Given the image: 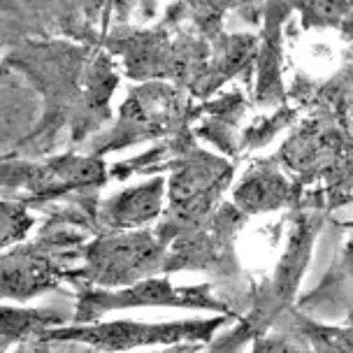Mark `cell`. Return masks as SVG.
Segmentation results:
<instances>
[{
  "mask_svg": "<svg viewBox=\"0 0 353 353\" xmlns=\"http://www.w3.org/2000/svg\"><path fill=\"white\" fill-rule=\"evenodd\" d=\"M0 61L21 72L44 100L42 121L26 140L35 151L49 147L63 125L72 128V142H84L112 121L121 68L105 49L59 35L26 37L3 49Z\"/></svg>",
  "mask_w": 353,
  "mask_h": 353,
  "instance_id": "cell-1",
  "label": "cell"
},
{
  "mask_svg": "<svg viewBox=\"0 0 353 353\" xmlns=\"http://www.w3.org/2000/svg\"><path fill=\"white\" fill-rule=\"evenodd\" d=\"M165 165L170 168V179H165L168 210L156 235L168 247L176 230L205 223L230 186L235 165L198 147L191 128L172 135V151Z\"/></svg>",
  "mask_w": 353,
  "mask_h": 353,
  "instance_id": "cell-2",
  "label": "cell"
},
{
  "mask_svg": "<svg viewBox=\"0 0 353 353\" xmlns=\"http://www.w3.org/2000/svg\"><path fill=\"white\" fill-rule=\"evenodd\" d=\"M203 114V105H193V98L170 81H142L128 91L112 125L100 135H93L88 154L103 159L105 154L125 147L172 137L191 128Z\"/></svg>",
  "mask_w": 353,
  "mask_h": 353,
  "instance_id": "cell-3",
  "label": "cell"
},
{
  "mask_svg": "<svg viewBox=\"0 0 353 353\" xmlns=\"http://www.w3.org/2000/svg\"><path fill=\"white\" fill-rule=\"evenodd\" d=\"M281 170L293 174L295 184L325 176L337 193L349 198L351 172V137L349 125L321 110H309V114L295 125L288 140L272 156Z\"/></svg>",
  "mask_w": 353,
  "mask_h": 353,
  "instance_id": "cell-4",
  "label": "cell"
},
{
  "mask_svg": "<svg viewBox=\"0 0 353 353\" xmlns=\"http://www.w3.org/2000/svg\"><path fill=\"white\" fill-rule=\"evenodd\" d=\"M230 316L207 319V321H172V323H140V321H91L74 327L44 330L42 339L54 342H79L98 351L121 353L142 349V346H174V344H203L216 335Z\"/></svg>",
  "mask_w": 353,
  "mask_h": 353,
  "instance_id": "cell-5",
  "label": "cell"
},
{
  "mask_svg": "<svg viewBox=\"0 0 353 353\" xmlns=\"http://www.w3.org/2000/svg\"><path fill=\"white\" fill-rule=\"evenodd\" d=\"M168 247L156 232L149 230H114L91 242L84 268L77 276L105 291H117L159 272H165ZM72 274V276H74Z\"/></svg>",
  "mask_w": 353,
  "mask_h": 353,
  "instance_id": "cell-6",
  "label": "cell"
},
{
  "mask_svg": "<svg viewBox=\"0 0 353 353\" xmlns=\"http://www.w3.org/2000/svg\"><path fill=\"white\" fill-rule=\"evenodd\" d=\"M140 307H179V309H203V312H216L221 316H232V309L212 295L210 283L198 286H174L163 276H149L137 283H130L117 291L105 288H86L79 293L74 321L77 323H91L105 316L107 312H121V309H140Z\"/></svg>",
  "mask_w": 353,
  "mask_h": 353,
  "instance_id": "cell-7",
  "label": "cell"
},
{
  "mask_svg": "<svg viewBox=\"0 0 353 353\" xmlns=\"http://www.w3.org/2000/svg\"><path fill=\"white\" fill-rule=\"evenodd\" d=\"M110 179L103 159L93 154H61L42 163H3L0 186L28 193L30 200H49L74 188H100Z\"/></svg>",
  "mask_w": 353,
  "mask_h": 353,
  "instance_id": "cell-8",
  "label": "cell"
},
{
  "mask_svg": "<svg viewBox=\"0 0 353 353\" xmlns=\"http://www.w3.org/2000/svg\"><path fill=\"white\" fill-rule=\"evenodd\" d=\"M174 30L176 28L163 19L151 26L121 23V26H112L107 30L96 42V47L105 49L119 63L121 74L135 84L156 79L168 81Z\"/></svg>",
  "mask_w": 353,
  "mask_h": 353,
  "instance_id": "cell-9",
  "label": "cell"
},
{
  "mask_svg": "<svg viewBox=\"0 0 353 353\" xmlns=\"http://www.w3.org/2000/svg\"><path fill=\"white\" fill-rule=\"evenodd\" d=\"M298 198V184L288 179L286 172L272 159L256 161L254 165L244 170L232 191V205L242 216L281 210V207L295 205Z\"/></svg>",
  "mask_w": 353,
  "mask_h": 353,
  "instance_id": "cell-10",
  "label": "cell"
},
{
  "mask_svg": "<svg viewBox=\"0 0 353 353\" xmlns=\"http://www.w3.org/2000/svg\"><path fill=\"white\" fill-rule=\"evenodd\" d=\"M59 265L37 244H19L0 254V298L28 300L59 283Z\"/></svg>",
  "mask_w": 353,
  "mask_h": 353,
  "instance_id": "cell-11",
  "label": "cell"
},
{
  "mask_svg": "<svg viewBox=\"0 0 353 353\" xmlns=\"http://www.w3.org/2000/svg\"><path fill=\"white\" fill-rule=\"evenodd\" d=\"M165 205V176L159 174L137 186L107 198L98 210V221L114 230H142L161 216Z\"/></svg>",
  "mask_w": 353,
  "mask_h": 353,
  "instance_id": "cell-12",
  "label": "cell"
},
{
  "mask_svg": "<svg viewBox=\"0 0 353 353\" xmlns=\"http://www.w3.org/2000/svg\"><path fill=\"white\" fill-rule=\"evenodd\" d=\"M232 12L249 26H258L263 14V0H172L165 5L163 14L179 23L181 28H193L195 33L210 40L225 30L223 19Z\"/></svg>",
  "mask_w": 353,
  "mask_h": 353,
  "instance_id": "cell-13",
  "label": "cell"
},
{
  "mask_svg": "<svg viewBox=\"0 0 353 353\" xmlns=\"http://www.w3.org/2000/svg\"><path fill=\"white\" fill-rule=\"evenodd\" d=\"M300 30H335L351 42L353 0H298Z\"/></svg>",
  "mask_w": 353,
  "mask_h": 353,
  "instance_id": "cell-14",
  "label": "cell"
},
{
  "mask_svg": "<svg viewBox=\"0 0 353 353\" xmlns=\"http://www.w3.org/2000/svg\"><path fill=\"white\" fill-rule=\"evenodd\" d=\"M61 321V314L47 312V309L0 307V353L28 335H42L44 330H49L54 323L59 325Z\"/></svg>",
  "mask_w": 353,
  "mask_h": 353,
  "instance_id": "cell-15",
  "label": "cell"
},
{
  "mask_svg": "<svg viewBox=\"0 0 353 353\" xmlns=\"http://www.w3.org/2000/svg\"><path fill=\"white\" fill-rule=\"evenodd\" d=\"M349 283H351V261H349V242L342 244L337 261L332 263V270L325 274V279L321 281V286L314 293H309L307 298L298 302L300 309H316L321 305H335L342 302L344 309L349 312Z\"/></svg>",
  "mask_w": 353,
  "mask_h": 353,
  "instance_id": "cell-16",
  "label": "cell"
},
{
  "mask_svg": "<svg viewBox=\"0 0 353 353\" xmlns=\"http://www.w3.org/2000/svg\"><path fill=\"white\" fill-rule=\"evenodd\" d=\"M300 114V107L291 103H283L274 107V110H270L268 114H261L247 130L239 132V151H256L265 147V144H270L283 128H288V125L298 121Z\"/></svg>",
  "mask_w": 353,
  "mask_h": 353,
  "instance_id": "cell-17",
  "label": "cell"
},
{
  "mask_svg": "<svg viewBox=\"0 0 353 353\" xmlns=\"http://www.w3.org/2000/svg\"><path fill=\"white\" fill-rule=\"evenodd\" d=\"M35 219L23 203L0 200V254H5L14 244H21V239L33 228Z\"/></svg>",
  "mask_w": 353,
  "mask_h": 353,
  "instance_id": "cell-18",
  "label": "cell"
},
{
  "mask_svg": "<svg viewBox=\"0 0 353 353\" xmlns=\"http://www.w3.org/2000/svg\"><path fill=\"white\" fill-rule=\"evenodd\" d=\"M251 353H312L305 342L286 325L283 332H265L254 339V351Z\"/></svg>",
  "mask_w": 353,
  "mask_h": 353,
  "instance_id": "cell-19",
  "label": "cell"
},
{
  "mask_svg": "<svg viewBox=\"0 0 353 353\" xmlns=\"http://www.w3.org/2000/svg\"><path fill=\"white\" fill-rule=\"evenodd\" d=\"M200 344H176L172 351H163V353H198Z\"/></svg>",
  "mask_w": 353,
  "mask_h": 353,
  "instance_id": "cell-20",
  "label": "cell"
},
{
  "mask_svg": "<svg viewBox=\"0 0 353 353\" xmlns=\"http://www.w3.org/2000/svg\"><path fill=\"white\" fill-rule=\"evenodd\" d=\"M10 74H12V70L8 65H5L3 61H0V84H3V81H8L10 79Z\"/></svg>",
  "mask_w": 353,
  "mask_h": 353,
  "instance_id": "cell-21",
  "label": "cell"
},
{
  "mask_svg": "<svg viewBox=\"0 0 353 353\" xmlns=\"http://www.w3.org/2000/svg\"><path fill=\"white\" fill-rule=\"evenodd\" d=\"M151 3H159V0H151ZM170 3H172V0H170Z\"/></svg>",
  "mask_w": 353,
  "mask_h": 353,
  "instance_id": "cell-22",
  "label": "cell"
}]
</instances>
